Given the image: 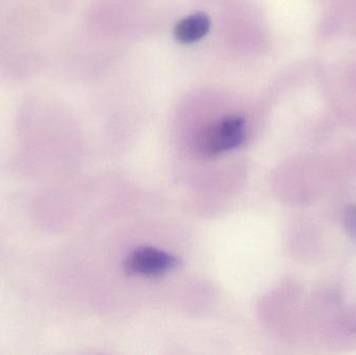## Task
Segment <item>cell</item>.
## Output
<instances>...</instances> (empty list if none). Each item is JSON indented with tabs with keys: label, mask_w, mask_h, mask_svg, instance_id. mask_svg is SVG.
Returning a JSON list of instances; mask_svg holds the SVG:
<instances>
[{
	"label": "cell",
	"mask_w": 356,
	"mask_h": 355,
	"mask_svg": "<svg viewBox=\"0 0 356 355\" xmlns=\"http://www.w3.org/2000/svg\"><path fill=\"white\" fill-rule=\"evenodd\" d=\"M175 256L154 247H141L131 252L124 262L125 272L131 275L156 277L177 268Z\"/></svg>",
	"instance_id": "7a4b0ae2"
},
{
	"label": "cell",
	"mask_w": 356,
	"mask_h": 355,
	"mask_svg": "<svg viewBox=\"0 0 356 355\" xmlns=\"http://www.w3.org/2000/svg\"><path fill=\"white\" fill-rule=\"evenodd\" d=\"M344 224L349 235L356 240V206H351L347 208L345 212Z\"/></svg>",
	"instance_id": "277c9868"
},
{
	"label": "cell",
	"mask_w": 356,
	"mask_h": 355,
	"mask_svg": "<svg viewBox=\"0 0 356 355\" xmlns=\"http://www.w3.org/2000/svg\"><path fill=\"white\" fill-rule=\"evenodd\" d=\"M211 22L207 15L195 14L182 19L175 28V37L184 44L194 43L204 37L209 31Z\"/></svg>",
	"instance_id": "3957f363"
},
{
	"label": "cell",
	"mask_w": 356,
	"mask_h": 355,
	"mask_svg": "<svg viewBox=\"0 0 356 355\" xmlns=\"http://www.w3.org/2000/svg\"><path fill=\"white\" fill-rule=\"evenodd\" d=\"M246 137L242 117L229 116L205 127L197 140L199 152L207 158L220 156L238 147Z\"/></svg>",
	"instance_id": "6da1fadb"
}]
</instances>
